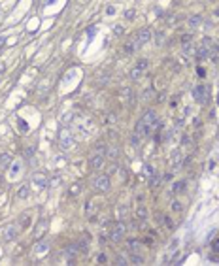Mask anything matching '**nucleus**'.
<instances>
[{
  "instance_id": "1",
  "label": "nucleus",
  "mask_w": 219,
  "mask_h": 266,
  "mask_svg": "<svg viewBox=\"0 0 219 266\" xmlns=\"http://www.w3.org/2000/svg\"><path fill=\"white\" fill-rule=\"evenodd\" d=\"M125 230H127L125 223H123V221H119L115 227L110 228V240H112L113 243H119V242L123 240V236H125Z\"/></svg>"
},
{
  "instance_id": "2",
  "label": "nucleus",
  "mask_w": 219,
  "mask_h": 266,
  "mask_svg": "<svg viewBox=\"0 0 219 266\" xmlns=\"http://www.w3.org/2000/svg\"><path fill=\"white\" fill-rule=\"evenodd\" d=\"M193 98H195L199 104H206L208 98H210L208 87H206V85H195V87H193Z\"/></svg>"
},
{
  "instance_id": "3",
  "label": "nucleus",
  "mask_w": 219,
  "mask_h": 266,
  "mask_svg": "<svg viewBox=\"0 0 219 266\" xmlns=\"http://www.w3.org/2000/svg\"><path fill=\"white\" fill-rule=\"evenodd\" d=\"M110 175H96V177H93V181H91V187L95 191H108L110 189Z\"/></svg>"
},
{
  "instance_id": "4",
  "label": "nucleus",
  "mask_w": 219,
  "mask_h": 266,
  "mask_svg": "<svg viewBox=\"0 0 219 266\" xmlns=\"http://www.w3.org/2000/svg\"><path fill=\"white\" fill-rule=\"evenodd\" d=\"M183 155H181V151L180 149H176L172 153V159H170V166H172V172H176V170H180L181 166H183Z\"/></svg>"
},
{
  "instance_id": "5",
  "label": "nucleus",
  "mask_w": 219,
  "mask_h": 266,
  "mask_svg": "<svg viewBox=\"0 0 219 266\" xmlns=\"http://www.w3.org/2000/svg\"><path fill=\"white\" fill-rule=\"evenodd\" d=\"M151 132H153V128H151V127L146 123L144 119H140L138 123H136V134H138L140 138H146V136H149Z\"/></svg>"
},
{
  "instance_id": "6",
  "label": "nucleus",
  "mask_w": 219,
  "mask_h": 266,
  "mask_svg": "<svg viewBox=\"0 0 219 266\" xmlns=\"http://www.w3.org/2000/svg\"><path fill=\"white\" fill-rule=\"evenodd\" d=\"M15 238H17V227L15 225H8L2 230V240L4 242H13Z\"/></svg>"
},
{
  "instance_id": "7",
  "label": "nucleus",
  "mask_w": 219,
  "mask_h": 266,
  "mask_svg": "<svg viewBox=\"0 0 219 266\" xmlns=\"http://www.w3.org/2000/svg\"><path fill=\"white\" fill-rule=\"evenodd\" d=\"M89 166L93 170H100L102 166H104V155L100 153H93V157L89 159Z\"/></svg>"
},
{
  "instance_id": "8",
  "label": "nucleus",
  "mask_w": 219,
  "mask_h": 266,
  "mask_svg": "<svg viewBox=\"0 0 219 266\" xmlns=\"http://www.w3.org/2000/svg\"><path fill=\"white\" fill-rule=\"evenodd\" d=\"M59 143H61V147L62 149H68L72 143H74V140H72V134L68 130H62L61 132V138H59Z\"/></svg>"
},
{
  "instance_id": "9",
  "label": "nucleus",
  "mask_w": 219,
  "mask_h": 266,
  "mask_svg": "<svg viewBox=\"0 0 219 266\" xmlns=\"http://www.w3.org/2000/svg\"><path fill=\"white\" fill-rule=\"evenodd\" d=\"M151 40V30H147V28H142L140 32H138V34H136V43H138V46H144V43H147Z\"/></svg>"
},
{
  "instance_id": "10",
  "label": "nucleus",
  "mask_w": 219,
  "mask_h": 266,
  "mask_svg": "<svg viewBox=\"0 0 219 266\" xmlns=\"http://www.w3.org/2000/svg\"><path fill=\"white\" fill-rule=\"evenodd\" d=\"M121 100L125 102V106H132L134 104V94H132V89H121Z\"/></svg>"
},
{
  "instance_id": "11",
  "label": "nucleus",
  "mask_w": 219,
  "mask_h": 266,
  "mask_svg": "<svg viewBox=\"0 0 219 266\" xmlns=\"http://www.w3.org/2000/svg\"><path fill=\"white\" fill-rule=\"evenodd\" d=\"M78 255H80V249L78 247H76V243H70V246H66V249H64V257H66V259H74V257H78Z\"/></svg>"
},
{
  "instance_id": "12",
  "label": "nucleus",
  "mask_w": 219,
  "mask_h": 266,
  "mask_svg": "<svg viewBox=\"0 0 219 266\" xmlns=\"http://www.w3.org/2000/svg\"><path fill=\"white\" fill-rule=\"evenodd\" d=\"M32 181H34L36 187H47V185H49L47 177H46V175H42V174H34V175H32Z\"/></svg>"
},
{
  "instance_id": "13",
  "label": "nucleus",
  "mask_w": 219,
  "mask_h": 266,
  "mask_svg": "<svg viewBox=\"0 0 219 266\" xmlns=\"http://www.w3.org/2000/svg\"><path fill=\"white\" fill-rule=\"evenodd\" d=\"M49 251V242H38L36 246H34V253L36 255H42V253H46Z\"/></svg>"
},
{
  "instance_id": "14",
  "label": "nucleus",
  "mask_w": 219,
  "mask_h": 266,
  "mask_svg": "<svg viewBox=\"0 0 219 266\" xmlns=\"http://www.w3.org/2000/svg\"><path fill=\"white\" fill-rule=\"evenodd\" d=\"M185 189H187V181H185V179H180V181H176V183H174L172 193L176 194V193H181V191H185Z\"/></svg>"
},
{
  "instance_id": "15",
  "label": "nucleus",
  "mask_w": 219,
  "mask_h": 266,
  "mask_svg": "<svg viewBox=\"0 0 219 266\" xmlns=\"http://www.w3.org/2000/svg\"><path fill=\"white\" fill-rule=\"evenodd\" d=\"M9 164H12V155L9 153H0V166H2V168H8Z\"/></svg>"
},
{
  "instance_id": "16",
  "label": "nucleus",
  "mask_w": 219,
  "mask_h": 266,
  "mask_svg": "<svg viewBox=\"0 0 219 266\" xmlns=\"http://www.w3.org/2000/svg\"><path fill=\"white\" fill-rule=\"evenodd\" d=\"M46 225H47V221H46V219H42L40 223H38V227H36V230H34V238H40L43 232H46Z\"/></svg>"
},
{
  "instance_id": "17",
  "label": "nucleus",
  "mask_w": 219,
  "mask_h": 266,
  "mask_svg": "<svg viewBox=\"0 0 219 266\" xmlns=\"http://www.w3.org/2000/svg\"><path fill=\"white\" fill-rule=\"evenodd\" d=\"M162 183V179H161V175H157V174H153L151 177H149V187L151 189H155V187H159Z\"/></svg>"
},
{
  "instance_id": "18",
  "label": "nucleus",
  "mask_w": 219,
  "mask_h": 266,
  "mask_svg": "<svg viewBox=\"0 0 219 266\" xmlns=\"http://www.w3.org/2000/svg\"><path fill=\"white\" fill-rule=\"evenodd\" d=\"M28 193H30V189H28L27 185L19 187V191H17V198H21V200H25V198H28Z\"/></svg>"
},
{
  "instance_id": "19",
  "label": "nucleus",
  "mask_w": 219,
  "mask_h": 266,
  "mask_svg": "<svg viewBox=\"0 0 219 266\" xmlns=\"http://www.w3.org/2000/svg\"><path fill=\"white\" fill-rule=\"evenodd\" d=\"M142 76H144V70H140V68H136V66H134L132 70H130V79H132V81H138L140 77H142Z\"/></svg>"
},
{
  "instance_id": "20",
  "label": "nucleus",
  "mask_w": 219,
  "mask_h": 266,
  "mask_svg": "<svg viewBox=\"0 0 219 266\" xmlns=\"http://www.w3.org/2000/svg\"><path fill=\"white\" fill-rule=\"evenodd\" d=\"M127 246H128V249L132 251V253H136V251L140 249V240H134V238H132V240L127 242Z\"/></svg>"
},
{
  "instance_id": "21",
  "label": "nucleus",
  "mask_w": 219,
  "mask_h": 266,
  "mask_svg": "<svg viewBox=\"0 0 219 266\" xmlns=\"http://www.w3.org/2000/svg\"><path fill=\"white\" fill-rule=\"evenodd\" d=\"M202 23V15H191L189 17V25L191 27H199Z\"/></svg>"
},
{
  "instance_id": "22",
  "label": "nucleus",
  "mask_w": 219,
  "mask_h": 266,
  "mask_svg": "<svg viewBox=\"0 0 219 266\" xmlns=\"http://www.w3.org/2000/svg\"><path fill=\"white\" fill-rule=\"evenodd\" d=\"M208 53H210V49H206V47L200 46V49L196 51V59H199V61H204V59L208 57Z\"/></svg>"
},
{
  "instance_id": "23",
  "label": "nucleus",
  "mask_w": 219,
  "mask_h": 266,
  "mask_svg": "<svg viewBox=\"0 0 219 266\" xmlns=\"http://www.w3.org/2000/svg\"><path fill=\"white\" fill-rule=\"evenodd\" d=\"M136 215H138L140 219H146V217H147V209H146V206H140V204H138V208H136Z\"/></svg>"
},
{
  "instance_id": "24",
  "label": "nucleus",
  "mask_w": 219,
  "mask_h": 266,
  "mask_svg": "<svg viewBox=\"0 0 219 266\" xmlns=\"http://www.w3.org/2000/svg\"><path fill=\"white\" fill-rule=\"evenodd\" d=\"M162 225L166 227L168 230H172V228H174V221L170 219V215H162Z\"/></svg>"
},
{
  "instance_id": "25",
  "label": "nucleus",
  "mask_w": 219,
  "mask_h": 266,
  "mask_svg": "<svg viewBox=\"0 0 219 266\" xmlns=\"http://www.w3.org/2000/svg\"><path fill=\"white\" fill-rule=\"evenodd\" d=\"M117 217H119V221H123L127 217V206H119L117 208Z\"/></svg>"
},
{
  "instance_id": "26",
  "label": "nucleus",
  "mask_w": 219,
  "mask_h": 266,
  "mask_svg": "<svg viewBox=\"0 0 219 266\" xmlns=\"http://www.w3.org/2000/svg\"><path fill=\"white\" fill-rule=\"evenodd\" d=\"M130 262H132V264H144V259H142L138 253H132V255H130Z\"/></svg>"
},
{
  "instance_id": "27",
  "label": "nucleus",
  "mask_w": 219,
  "mask_h": 266,
  "mask_svg": "<svg viewBox=\"0 0 219 266\" xmlns=\"http://www.w3.org/2000/svg\"><path fill=\"white\" fill-rule=\"evenodd\" d=\"M136 47H140L138 43L136 42H130V43H127V46H125V53H134Z\"/></svg>"
},
{
  "instance_id": "28",
  "label": "nucleus",
  "mask_w": 219,
  "mask_h": 266,
  "mask_svg": "<svg viewBox=\"0 0 219 266\" xmlns=\"http://www.w3.org/2000/svg\"><path fill=\"white\" fill-rule=\"evenodd\" d=\"M147 64H149L147 59H140V61L136 62V68H140V70H144V72H146V70H147Z\"/></svg>"
},
{
  "instance_id": "29",
  "label": "nucleus",
  "mask_w": 219,
  "mask_h": 266,
  "mask_svg": "<svg viewBox=\"0 0 219 266\" xmlns=\"http://www.w3.org/2000/svg\"><path fill=\"white\" fill-rule=\"evenodd\" d=\"M93 151H95V153H100V155H104V153H106L108 149H106V146H104V143H96Z\"/></svg>"
},
{
  "instance_id": "30",
  "label": "nucleus",
  "mask_w": 219,
  "mask_h": 266,
  "mask_svg": "<svg viewBox=\"0 0 219 266\" xmlns=\"http://www.w3.org/2000/svg\"><path fill=\"white\" fill-rule=\"evenodd\" d=\"M76 243V247H78L80 251H87V242L85 240H78V242H74Z\"/></svg>"
},
{
  "instance_id": "31",
  "label": "nucleus",
  "mask_w": 219,
  "mask_h": 266,
  "mask_svg": "<svg viewBox=\"0 0 219 266\" xmlns=\"http://www.w3.org/2000/svg\"><path fill=\"white\" fill-rule=\"evenodd\" d=\"M80 191H81V185H80V183H74V185H72V189H70V196H76Z\"/></svg>"
},
{
  "instance_id": "32",
  "label": "nucleus",
  "mask_w": 219,
  "mask_h": 266,
  "mask_svg": "<svg viewBox=\"0 0 219 266\" xmlns=\"http://www.w3.org/2000/svg\"><path fill=\"white\" fill-rule=\"evenodd\" d=\"M115 264H119V266H123V264H128V259H123V255H117V259H115Z\"/></svg>"
},
{
  "instance_id": "33",
  "label": "nucleus",
  "mask_w": 219,
  "mask_h": 266,
  "mask_svg": "<svg viewBox=\"0 0 219 266\" xmlns=\"http://www.w3.org/2000/svg\"><path fill=\"white\" fill-rule=\"evenodd\" d=\"M104 123H106V125H108V123H115V115H113V113L104 115Z\"/></svg>"
},
{
  "instance_id": "34",
  "label": "nucleus",
  "mask_w": 219,
  "mask_h": 266,
  "mask_svg": "<svg viewBox=\"0 0 219 266\" xmlns=\"http://www.w3.org/2000/svg\"><path fill=\"white\" fill-rule=\"evenodd\" d=\"M178 243H180V240H178V238H174V240H172V243H170V247H168V249H170V251H176V249H178Z\"/></svg>"
},
{
  "instance_id": "35",
  "label": "nucleus",
  "mask_w": 219,
  "mask_h": 266,
  "mask_svg": "<svg viewBox=\"0 0 219 266\" xmlns=\"http://www.w3.org/2000/svg\"><path fill=\"white\" fill-rule=\"evenodd\" d=\"M61 183V175H55L53 179H51V183H49V187H57Z\"/></svg>"
},
{
  "instance_id": "36",
  "label": "nucleus",
  "mask_w": 219,
  "mask_h": 266,
  "mask_svg": "<svg viewBox=\"0 0 219 266\" xmlns=\"http://www.w3.org/2000/svg\"><path fill=\"white\" fill-rule=\"evenodd\" d=\"M98 262H100V264H106V262H108V255H106V253H100V255H98Z\"/></svg>"
},
{
  "instance_id": "37",
  "label": "nucleus",
  "mask_w": 219,
  "mask_h": 266,
  "mask_svg": "<svg viewBox=\"0 0 219 266\" xmlns=\"http://www.w3.org/2000/svg\"><path fill=\"white\" fill-rule=\"evenodd\" d=\"M144 170H146V174H147L149 177L155 174V172H153V166H151V164H146V166H144Z\"/></svg>"
},
{
  "instance_id": "38",
  "label": "nucleus",
  "mask_w": 219,
  "mask_h": 266,
  "mask_svg": "<svg viewBox=\"0 0 219 266\" xmlns=\"http://www.w3.org/2000/svg\"><path fill=\"white\" fill-rule=\"evenodd\" d=\"M117 155H119L117 149H108V157L110 159H117Z\"/></svg>"
},
{
  "instance_id": "39",
  "label": "nucleus",
  "mask_w": 219,
  "mask_h": 266,
  "mask_svg": "<svg viewBox=\"0 0 219 266\" xmlns=\"http://www.w3.org/2000/svg\"><path fill=\"white\" fill-rule=\"evenodd\" d=\"M19 225H21V227H27V225H28V213H25L23 217H21V223H19Z\"/></svg>"
},
{
  "instance_id": "40",
  "label": "nucleus",
  "mask_w": 219,
  "mask_h": 266,
  "mask_svg": "<svg viewBox=\"0 0 219 266\" xmlns=\"http://www.w3.org/2000/svg\"><path fill=\"white\" fill-rule=\"evenodd\" d=\"M191 38H193L191 34H183L181 36V43H191Z\"/></svg>"
},
{
  "instance_id": "41",
  "label": "nucleus",
  "mask_w": 219,
  "mask_h": 266,
  "mask_svg": "<svg viewBox=\"0 0 219 266\" xmlns=\"http://www.w3.org/2000/svg\"><path fill=\"white\" fill-rule=\"evenodd\" d=\"M212 249H213V253H219V238L215 242H212Z\"/></svg>"
},
{
  "instance_id": "42",
  "label": "nucleus",
  "mask_w": 219,
  "mask_h": 266,
  "mask_svg": "<svg viewBox=\"0 0 219 266\" xmlns=\"http://www.w3.org/2000/svg\"><path fill=\"white\" fill-rule=\"evenodd\" d=\"M183 53H193V46H191V43H183Z\"/></svg>"
},
{
  "instance_id": "43",
  "label": "nucleus",
  "mask_w": 219,
  "mask_h": 266,
  "mask_svg": "<svg viewBox=\"0 0 219 266\" xmlns=\"http://www.w3.org/2000/svg\"><path fill=\"white\" fill-rule=\"evenodd\" d=\"M210 43H212V40H210V38H204V40H202V47L210 49Z\"/></svg>"
},
{
  "instance_id": "44",
  "label": "nucleus",
  "mask_w": 219,
  "mask_h": 266,
  "mask_svg": "<svg viewBox=\"0 0 219 266\" xmlns=\"http://www.w3.org/2000/svg\"><path fill=\"white\" fill-rule=\"evenodd\" d=\"M125 17H127L128 21H132V19H134V9H128V12L125 13Z\"/></svg>"
},
{
  "instance_id": "45",
  "label": "nucleus",
  "mask_w": 219,
  "mask_h": 266,
  "mask_svg": "<svg viewBox=\"0 0 219 266\" xmlns=\"http://www.w3.org/2000/svg\"><path fill=\"white\" fill-rule=\"evenodd\" d=\"M172 209H174V212H180V209H181V204L174 200V202H172Z\"/></svg>"
},
{
  "instance_id": "46",
  "label": "nucleus",
  "mask_w": 219,
  "mask_h": 266,
  "mask_svg": "<svg viewBox=\"0 0 219 266\" xmlns=\"http://www.w3.org/2000/svg\"><path fill=\"white\" fill-rule=\"evenodd\" d=\"M113 30H115V34H117V36H121V34H123V27H121V25H115Z\"/></svg>"
},
{
  "instance_id": "47",
  "label": "nucleus",
  "mask_w": 219,
  "mask_h": 266,
  "mask_svg": "<svg viewBox=\"0 0 219 266\" xmlns=\"http://www.w3.org/2000/svg\"><path fill=\"white\" fill-rule=\"evenodd\" d=\"M32 153H34V147H27V153H25V155H27V157H28V159L32 157Z\"/></svg>"
},
{
  "instance_id": "48",
  "label": "nucleus",
  "mask_w": 219,
  "mask_h": 266,
  "mask_svg": "<svg viewBox=\"0 0 219 266\" xmlns=\"http://www.w3.org/2000/svg\"><path fill=\"white\" fill-rule=\"evenodd\" d=\"M144 243H146V246H149V247H151V246H153V240H151V238H146V240H144Z\"/></svg>"
},
{
  "instance_id": "49",
  "label": "nucleus",
  "mask_w": 219,
  "mask_h": 266,
  "mask_svg": "<svg viewBox=\"0 0 219 266\" xmlns=\"http://www.w3.org/2000/svg\"><path fill=\"white\" fill-rule=\"evenodd\" d=\"M196 74H199L200 77H204V74H206V72H204V68H200V66H199V70H196Z\"/></svg>"
},
{
  "instance_id": "50",
  "label": "nucleus",
  "mask_w": 219,
  "mask_h": 266,
  "mask_svg": "<svg viewBox=\"0 0 219 266\" xmlns=\"http://www.w3.org/2000/svg\"><path fill=\"white\" fill-rule=\"evenodd\" d=\"M108 136H110V138H113V140H115V138H117V132H115V130H112V132H108Z\"/></svg>"
},
{
  "instance_id": "51",
  "label": "nucleus",
  "mask_w": 219,
  "mask_h": 266,
  "mask_svg": "<svg viewBox=\"0 0 219 266\" xmlns=\"http://www.w3.org/2000/svg\"><path fill=\"white\" fill-rule=\"evenodd\" d=\"M113 12H115V9H113V8H112V6H110V8H108V9H106V13H108V15H112V13H113Z\"/></svg>"
},
{
  "instance_id": "52",
  "label": "nucleus",
  "mask_w": 219,
  "mask_h": 266,
  "mask_svg": "<svg viewBox=\"0 0 219 266\" xmlns=\"http://www.w3.org/2000/svg\"><path fill=\"white\" fill-rule=\"evenodd\" d=\"M6 40H4V36H0V47H2V43H4Z\"/></svg>"
},
{
  "instance_id": "53",
  "label": "nucleus",
  "mask_w": 219,
  "mask_h": 266,
  "mask_svg": "<svg viewBox=\"0 0 219 266\" xmlns=\"http://www.w3.org/2000/svg\"><path fill=\"white\" fill-rule=\"evenodd\" d=\"M4 70V64H0V72H2Z\"/></svg>"
},
{
  "instance_id": "54",
  "label": "nucleus",
  "mask_w": 219,
  "mask_h": 266,
  "mask_svg": "<svg viewBox=\"0 0 219 266\" xmlns=\"http://www.w3.org/2000/svg\"><path fill=\"white\" fill-rule=\"evenodd\" d=\"M215 15H217V17H219V9H217V12H215Z\"/></svg>"
}]
</instances>
